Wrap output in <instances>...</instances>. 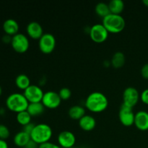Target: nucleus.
<instances>
[{
	"label": "nucleus",
	"instance_id": "1",
	"mask_svg": "<svg viewBox=\"0 0 148 148\" xmlns=\"http://www.w3.org/2000/svg\"><path fill=\"white\" fill-rule=\"evenodd\" d=\"M85 105L90 112L101 113L108 108V100L103 92H92L87 97Z\"/></svg>",
	"mask_w": 148,
	"mask_h": 148
},
{
	"label": "nucleus",
	"instance_id": "2",
	"mask_svg": "<svg viewBox=\"0 0 148 148\" xmlns=\"http://www.w3.org/2000/svg\"><path fill=\"white\" fill-rule=\"evenodd\" d=\"M29 102L23 93L14 92L9 95L6 99V106L10 111L14 113L27 111Z\"/></svg>",
	"mask_w": 148,
	"mask_h": 148
},
{
	"label": "nucleus",
	"instance_id": "3",
	"mask_svg": "<svg viewBox=\"0 0 148 148\" xmlns=\"http://www.w3.org/2000/svg\"><path fill=\"white\" fill-rule=\"evenodd\" d=\"M53 135L51 127L46 124H38L35 126L30 134L31 140L38 145L49 143Z\"/></svg>",
	"mask_w": 148,
	"mask_h": 148
},
{
	"label": "nucleus",
	"instance_id": "4",
	"mask_svg": "<svg viewBox=\"0 0 148 148\" xmlns=\"http://www.w3.org/2000/svg\"><path fill=\"white\" fill-rule=\"evenodd\" d=\"M102 24L108 33H119L125 28L126 22L121 14H114L111 13L103 18Z\"/></svg>",
	"mask_w": 148,
	"mask_h": 148
},
{
	"label": "nucleus",
	"instance_id": "5",
	"mask_svg": "<svg viewBox=\"0 0 148 148\" xmlns=\"http://www.w3.org/2000/svg\"><path fill=\"white\" fill-rule=\"evenodd\" d=\"M109 33L103 24H95L89 29V35L91 40L97 43L105 42L108 37Z\"/></svg>",
	"mask_w": 148,
	"mask_h": 148
},
{
	"label": "nucleus",
	"instance_id": "6",
	"mask_svg": "<svg viewBox=\"0 0 148 148\" xmlns=\"http://www.w3.org/2000/svg\"><path fill=\"white\" fill-rule=\"evenodd\" d=\"M56 40L51 33H44L38 40V46L40 51L45 54H49L54 50Z\"/></svg>",
	"mask_w": 148,
	"mask_h": 148
},
{
	"label": "nucleus",
	"instance_id": "7",
	"mask_svg": "<svg viewBox=\"0 0 148 148\" xmlns=\"http://www.w3.org/2000/svg\"><path fill=\"white\" fill-rule=\"evenodd\" d=\"M11 46L17 53H24L28 50L30 46L28 38L23 33H17L12 36Z\"/></svg>",
	"mask_w": 148,
	"mask_h": 148
},
{
	"label": "nucleus",
	"instance_id": "8",
	"mask_svg": "<svg viewBox=\"0 0 148 148\" xmlns=\"http://www.w3.org/2000/svg\"><path fill=\"white\" fill-rule=\"evenodd\" d=\"M23 95H25L29 103H40L42 101L44 92L38 85H30L27 89L25 90Z\"/></svg>",
	"mask_w": 148,
	"mask_h": 148
},
{
	"label": "nucleus",
	"instance_id": "9",
	"mask_svg": "<svg viewBox=\"0 0 148 148\" xmlns=\"http://www.w3.org/2000/svg\"><path fill=\"white\" fill-rule=\"evenodd\" d=\"M140 95L138 90L134 87H128L123 92V104L132 108L138 103Z\"/></svg>",
	"mask_w": 148,
	"mask_h": 148
},
{
	"label": "nucleus",
	"instance_id": "10",
	"mask_svg": "<svg viewBox=\"0 0 148 148\" xmlns=\"http://www.w3.org/2000/svg\"><path fill=\"white\" fill-rule=\"evenodd\" d=\"M135 114L132 108L127 106L122 103L119 111V119L122 125L125 127H131L134 124Z\"/></svg>",
	"mask_w": 148,
	"mask_h": 148
},
{
	"label": "nucleus",
	"instance_id": "11",
	"mask_svg": "<svg viewBox=\"0 0 148 148\" xmlns=\"http://www.w3.org/2000/svg\"><path fill=\"white\" fill-rule=\"evenodd\" d=\"M41 103L45 108L54 109L58 108L62 103V99L59 95V92L55 91H47L44 92Z\"/></svg>",
	"mask_w": 148,
	"mask_h": 148
},
{
	"label": "nucleus",
	"instance_id": "12",
	"mask_svg": "<svg viewBox=\"0 0 148 148\" xmlns=\"http://www.w3.org/2000/svg\"><path fill=\"white\" fill-rule=\"evenodd\" d=\"M57 141L62 148H72L76 143V137L72 132L63 131L58 135Z\"/></svg>",
	"mask_w": 148,
	"mask_h": 148
},
{
	"label": "nucleus",
	"instance_id": "13",
	"mask_svg": "<svg viewBox=\"0 0 148 148\" xmlns=\"http://www.w3.org/2000/svg\"><path fill=\"white\" fill-rule=\"evenodd\" d=\"M26 31L29 37L35 40H39L44 34L41 25L36 21L30 22L27 24Z\"/></svg>",
	"mask_w": 148,
	"mask_h": 148
},
{
	"label": "nucleus",
	"instance_id": "14",
	"mask_svg": "<svg viewBox=\"0 0 148 148\" xmlns=\"http://www.w3.org/2000/svg\"><path fill=\"white\" fill-rule=\"evenodd\" d=\"M134 124L140 131L148 130V112L140 111L136 113Z\"/></svg>",
	"mask_w": 148,
	"mask_h": 148
},
{
	"label": "nucleus",
	"instance_id": "15",
	"mask_svg": "<svg viewBox=\"0 0 148 148\" xmlns=\"http://www.w3.org/2000/svg\"><path fill=\"white\" fill-rule=\"evenodd\" d=\"M2 27L5 34L11 36L17 34L20 28L18 23L15 20L11 18L6 20L3 23Z\"/></svg>",
	"mask_w": 148,
	"mask_h": 148
},
{
	"label": "nucleus",
	"instance_id": "16",
	"mask_svg": "<svg viewBox=\"0 0 148 148\" xmlns=\"http://www.w3.org/2000/svg\"><path fill=\"white\" fill-rule=\"evenodd\" d=\"M79 126L84 131H92L96 126V121L92 116L85 115L79 120Z\"/></svg>",
	"mask_w": 148,
	"mask_h": 148
},
{
	"label": "nucleus",
	"instance_id": "17",
	"mask_svg": "<svg viewBox=\"0 0 148 148\" xmlns=\"http://www.w3.org/2000/svg\"><path fill=\"white\" fill-rule=\"evenodd\" d=\"M31 140L30 138V135H29L28 134L25 133V132H23V130L19 132H17V134L14 135V139H13V141H14V145L16 146L19 147H23L24 148L26 146V145L29 143V142Z\"/></svg>",
	"mask_w": 148,
	"mask_h": 148
},
{
	"label": "nucleus",
	"instance_id": "18",
	"mask_svg": "<svg viewBox=\"0 0 148 148\" xmlns=\"http://www.w3.org/2000/svg\"><path fill=\"white\" fill-rule=\"evenodd\" d=\"M69 116L72 119L78 120L79 121L80 119H82L85 114V108L82 106L75 105L71 107L68 111Z\"/></svg>",
	"mask_w": 148,
	"mask_h": 148
},
{
	"label": "nucleus",
	"instance_id": "19",
	"mask_svg": "<svg viewBox=\"0 0 148 148\" xmlns=\"http://www.w3.org/2000/svg\"><path fill=\"white\" fill-rule=\"evenodd\" d=\"M45 111V106L41 102L31 103H29L27 111L32 117H36L40 116Z\"/></svg>",
	"mask_w": 148,
	"mask_h": 148
},
{
	"label": "nucleus",
	"instance_id": "20",
	"mask_svg": "<svg viewBox=\"0 0 148 148\" xmlns=\"http://www.w3.org/2000/svg\"><path fill=\"white\" fill-rule=\"evenodd\" d=\"M108 4L111 14H121L124 9V3L122 0H111Z\"/></svg>",
	"mask_w": 148,
	"mask_h": 148
},
{
	"label": "nucleus",
	"instance_id": "21",
	"mask_svg": "<svg viewBox=\"0 0 148 148\" xmlns=\"http://www.w3.org/2000/svg\"><path fill=\"white\" fill-rule=\"evenodd\" d=\"M15 85L19 89L25 90L27 89L31 84H30V79L28 76L25 74H20L17 75L15 79Z\"/></svg>",
	"mask_w": 148,
	"mask_h": 148
},
{
	"label": "nucleus",
	"instance_id": "22",
	"mask_svg": "<svg viewBox=\"0 0 148 148\" xmlns=\"http://www.w3.org/2000/svg\"><path fill=\"white\" fill-rule=\"evenodd\" d=\"M126 62V58L122 52L118 51L114 53L111 59V64L116 69L122 67Z\"/></svg>",
	"mask_w": 148,
	"mask_h": 148
},
{
	"label": "nucleus",
	"instance_id": "23",
	"mask_svg": "<svg viewBox=\"0 0 148 148\" xmlns=\"http://www.w3.org/2000/svg\"><path fill=\"white\" fill-rule=\"evenodd\" d=\"M95 12L98 16L103 17V18H104V17H106L107 15L111 14L109 7H108V4L104 2L98 3V4L95 5Z\"/></svg>",
	"mask_w": 148,
	"mask_h": 148
},
{
	"label": "nucleus",
	"instance_id": "24",
	"mask_svg": "<svg viewBox=\"0 0 148 148\" xmlns=\"http://www.w3.org/2000/svg\"><path fill=\"white\" fill-rule=\"evenodd\" d=\"M31 119L32 116L27 111L18 113L16 116V120H17V123L23 127L31 123Z\"/></svg>",
	"mask_w": 148,
	"mask_h": 148
},
{
	"label": "nucleus",
	"instance_id": "25",
	"mask_svg": "<svg viewBox=\"0 0 148 148\" xmlns=\"http://www.w3.org/2000/svg\"><path fill=\"white\" fill-rule=\"evenodd\" d=\"M59 95L62 101H67L72 96V92L68 88H62L59 90Z\"/></svg>",
	"mask_w": 148,
	"mask_h": 148
},
{
	"label": "nucleus",
	"instance_id": "26",
	"mask_svg": "<svg viewBox=\"0 0 148 148\" xmlns=\"http://www.w3.org/2000/svg\"><path fill=\"white\" fill-rule=\"evenodd\" d=\"M10 135V132L8 127L4 124H0V139L6 140Z\"/></svg>",
	"mask_w": 148,
	"mask_h": 148
},
{
	"label": "nucleus",
	"instance_id": "27",
	"mask_svg": "<svg viewBox=\"0 0 148 148\" xmlns=\"http://www.w3.org/2000/svg\"><path fill=\"white\" fill-rule=\"evenodd\" d=\"M140 99L142 102L146 105H148V88L144 90L140 94Z\"/></svg>",
	"mask_w": 148,
	"mask_h": 148
},
{
	"label": "nucleus",
	"instance_id": "28",
	"mask_svg": "<svg viewBox=\"0 0 148 148\" xmlns=\"http://www.w3.org/2000/svg\"><path fill=\"white\" fill-rule=\"evenodd\" d=\"M35 126L36 125H35L34 124H33V123H30V124H27V125L23 127V131L25 132V133H27V134H28L29 135H30V134H31L32 132H33V129H34Z\"/></svg>",
	"mask_w": 148,
	"mask_h": 148
},
{
	"label": "nucleus",
	"instance_id": "29",
	"mask_svg": "<svg viewBox=\"0 0 148 148\" xmlns=\"http://www.w3.org/2000/svg\"><path fill=\"white\" fill-rule=\"evenodd\" d=\"M38 148H62L59 145L54 144V143H52L49 142V143H44V144H42L39 145Z\"/></svg>",
	"mask_w": 148,
	"mask_h": 148
},
{
	"label": "nucleus",
	"instance_id": "30",
	"mask_svg": "<svg viewBox=\"0 0 148 148\" xmlns=\"http://www.w3.org/2000/svg\"><path fill=\"white\" fill-rule=\"evenodd\" d=\"M141 75L145 79H148V64H145L141 69Z\"/></svg>",
	"mask_w": 148,
	"mask_h": 148
},
{
	"label": "nucleus",
	"instance_id": "31",
	"mask_svg": "<svg viewBox=\"0 0 148 148\" xmlns=\"http://www.w3.org/2000/svg\"><path fill=\"white\" fill-rule=\"evenodd\" d=\"M12 38V36L5 34L2 37L1 40H2V42H4V43H11Z\"/></svg>",
	"mask_w": 148,
	"mask_h": 148
},
{
	"label": "nucleus",
	"instance_id": "32",
	"mask_svg": "<svg viewBox=\"0 0 148 148\" xmlns=\"http://www.w3.org/2000/svg\"><path fill=\"white\" fill-rule=\"evenodd\" d=\"M38 147L39 145L37 143L33 142V140H30V141L26 145V146L24 148H38Z\"/></svg>",
	"mask_w": 148,
	"mask_h": 148
},
{
	"label": "nucleus",
	"instance_id": "33",
	"mask_svg": "<svg viewBox=\"0 0 148 148\" xmlns=\"http://www.w3.org/2000/svg\"><path fill=\"white\" fill-rule=\"evenodd\" d=\"M0 148H9L8 144L6 140H3L0 139Z\"/></svg>",
	"mask_w": 148,
	"mask_h": 148
},
{
	"label": "nucleus",
	"instance_id": "34",
	"mask_svg": "<svg viewBox=\"0 0 148 148\" xmlns=\"http://www.w3.org/2000/svg\"><path fill=\"white\" fill-rule=\"evenodd\" d=\"M4 114H5V109H4V108H0V115L3 116Z\"/></svg>",
	"mask_w": 148,
	"mask_h": 148
},
{
	"label": "nucleus",
	"instance_id": "35",
	"mask_svg": "<svg viewBox=\"0 0 148 148\" xmlns=\"http://www.w3.org/2000/svg\"><path fill=\"white\" fill-rule=\"evenodd\" d=\"M143 3L146 6V7H148V0H143Z\"/></svg>",
	"mask_w": 148,
	"mask_h": 148
},
{
	"label": "nucleus",
	"instance_id": "36",
	"mask_svg": "<svg viewBox=\"0 0 148 148\" xmlns=\"http://www.w3.org/2000/svg\"><path fill=\"white\" fill-rule=\"evenodd\" d=\"M1 94H2V88H1V85H0V96L1 95Z\"/></svg>",
	"mask_w": 148,
	"mask_h": 148
},
{
	"label": "nucleus",
	"instance_id": "37",
	"mask_svg": "<svg viewBox=\"0 0 148 148\" xmlns=\"http://www.w3.org/2000/svg\"><path fill=\"white\" fill-rule=\"evenodd\" d=\"M72 148H74V147H72Z\"/></svg>",
	"mask_w": 148,
	"mask_h": 148
}]
</instances>
